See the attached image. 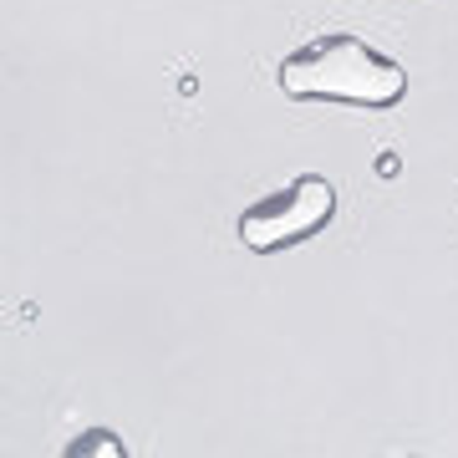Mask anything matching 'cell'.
<instances>
[{"label":"cell","instance_id":"obj_1","mask_svg":"<svg viewBox=\"0 0 458 458\" xmlns=\"http://www.w3.org/2000/svg\"><path fill=\"white\" fill-rule=\"evenodd\" d=\"M276 87L291 102H346V107L387 113L408 98V72L361 36L321 31L276 66Z\"/></svg>","mask_w":458,"mask_h":458},{"label":"cell","instance_id":"obj_2","mask_svg":"<svg viewBox=\"0 0 458 458\" xmlns=\"http://www.w3.org/2000/svg\"><path fill=\"white\" fill-rule=\"evenodd\" d=\"M331 219H336V183L327 174H301L285 189L255 199L240 214L234 229H240L245 250H255V255H280V250H295V245H306V240H316Z\"/></svg>","mask_w":458,"mask_h":458},{"label":"cell","instance_id":"obj_3","mask_svg":"<svg viewBox=\"0 0 458 458\" xmlns=\"http://www.w3.org/2000/svg\"><path fill=\"white\" fill-rule=\"evenodd\" d=\"M87 454H107V458H123L128 448L117 443V433H107V428H92V433H82V438L66 443V458H87Z\"/></svg>","mask_w":458,"mask_h":458}]
</instances>
